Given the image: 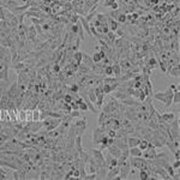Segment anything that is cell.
I'll return each mask as SVG.
<instances>
[{
    "instance_id": "obj_1",
    "label": "cell",
    "mask_w": 180,
    "mask_h": 180,
    "mask_svg": "<svg viewBox=\"0 0 180 180\" xmlns=\"http://www.w3.org/2000/svg\"><path fill=\"white\" fill-rule=\"evenodd\" d=\"M130 168H131V165H130V162L127 161V160H125L124 162L120 165V172H119V177H120V179H126L127 178V175L130 173Z\"/></svg>"
},
{
    "instance_id": "obj_2",
    "label": "cell",
    "mask_w": 180,
    "mask_h": 180,
    "mask_svg": "<svg viewBox=\"0 0 180 180\" xmlns=\"http://www.w3.org/2000/svg\"><path fill=\"white\" fill-rule=\"evenodd\" d=\"M108 152L111 154L113 157H117V159H118L119 156L121 155V150H120V149H119V148L115 145V144L108 145Z\"/></svg>"
},
{
    "instance_id": "obj_3",
    "label": "cell",
    "mask_w": 180,
    "mask_h": 180,
    "mask_svg": "<svg viewBox=\"0 0 180 180\" xmlns=\"http://www.w3.org/2000/svg\"><path fill=\"white\" fill-rule=\"evenodd\" d=\"M82 61H83V64L87 66V67H91V69H94V60H92V58L90 55H88V54H83V56H82Z\"/></svg>"
},
{
    "instance_id": "obj_4",
    "label": "cell",
    "mask_w": 180,
    "mask_h": 180,
    "mask_svg": "<svg viewBox=\"0 0 180 180\" xmlns=\"http://www.w3.org/2000/svg\"><path fill=\"white\" fill-rule=\"evenodd\" d=\"M140 139L139 137H130V138L127 139V145H129V148H132V146H138L139 142H140Z\"/></svg>"
},
{
    "instance_id": "obj_5",
    "label": "cell",
    "mask_w": 180,
    "mask_h": 180,
    "mask_svg": "<svg viewBox=\"0 0 180 180\" xmlns=\"http://www.w3.org/2000/svg\"><path fill=\"white\" fill-rule=\"evenodd\" d=\"M142 154H143V151L139 149L138 146H132V148H130L129 149V155H131V156H142Z\"/></svg>"
},
{
    "instance_id": "obj_6",
    "label": "cell",
    "mask_w": 180,
    "mask_h": 180,
    "mask_svg": "<svg viewBox=\"0 0 180 180\" xmlns=\"http://www.w3.org/2000/svg\"><path fill=\"white\" fill-rule=\"evenodd\" d=\"M169 73V76H174L175 78L179 77V67L178 66H174V67H171V69L167 71Z\"/></svg>"
},
{
    "instance_id": "obj_7",
    "label": "cell",
    "mask_w": 180,
    "mask_h": 180,
    "mask_svg": "<svg viewBox=\"0 0 180 180\" xmlns=\"http://www.w3.org/2000/svg\"><path fill=\"white\" fill-rule=\"evenodd\" d=\"M108 21H109V24H111V27H109L111 31H114V33H115V30H118V27H119L118 22L115 21V19H113V18H109Z\"/></svg>"
},
{
    "instance_id": "obj_8",
    "label": "cell",
    "mask_w": 180,
    "mask_h": 180,
    "mask_svg": "<svg viewBox=\"0 0 180 180\" xmlns=\"http://www.w3.org/2000/svg\"><path fill=\"white\" fill-rule=\"evenodd\" d=\"M148 145H149V140H146V139H140V142H139L138 144V148L142 150V151H144L146 148H148Z\"/></svg>"
},
{
    "instance_id": "obj_9",
    "label": "cell",
    "mask_w": 180,
    "mask_h": 180,
    "mask_svg": "<svg viewBox=\"0 0 180 180\" xmlns=\"http://www.w3.org/2000/svg\"><path fill=\"white\" fill-rule=\"evenodd\" d=\"M112 67H113V73L115 75V77H117V78H120V70H121L120 65H119V64H115V65L112 66Z\"/></svg>"
},
{
    "instance_id": "obj_10",
    "label": "cell",
    "mask_w": 180,
    "mask_h": 180,
    "mask_svg": "<svg viewBox=\"0 0 180 180\" xmlns=\"http://www.w3.org/2000/svg\"><path fill=\"white\" fill-rule=\"evenodd\" d=\"M139 171H140V173H139V178H140V179H142V180L149 179V177H150L149 174H150V173H149L146 169H139Z\"/></svg>"
},
{
    "instance_id": "obj_11",
    "label": "cell",
    "mask_w": 180,
    "mask_h": 180,
    "mask_svg": "<svg viewBox=\"0 0 180 180\" xmlns=\"http://www.w3.org/2000/svg\"><path fill=\"white\" fill-rule=\"evenodd\" d=\"M7 71H8L7 66H5V69L2 70V71H0V79H2L5 82H7Z\"/></svg>"
},
{
    "instance_id": "obj_12",
    "label": "cell",
    "mask_w": 180,
    "mask_h": 180,
    "mask_svg": "<svg viewBox=\"0 0 180 180\" xmlns=\"http://www.w3.org/2000/svg\"><path fill=\"white\" fill-rule=\"evenodd\" d=\"M148 65L150 66V69H156L157 67V60L155 59V58H150L149 59V61H148Z\"/></svg>"
},
{
    "instance_id": "obj_13",
    "label": "cell",
    "mask_w": 180,
    "mask_h": 180,
    "mask_svg": "<svg viewBox=\"0 0 180 180\" xmlns=\"http://www.w3.org/2000/svg\"><path fill=\"white\" fill-rule=\"evenodd\" d=\"M73 56H75V60L77 61V65H79L81 64V61H82V56H83V53H81V52H75V54H73Z\"/></svg>"
},
{
    "instance_id": "obj_14",
    "label": "cell",
    "mask_w": 180,
    "mask_h": 180,
    "mask_svg": "<svg viewBox=\"0 0 180 180\" xmlns=\"http://www.w3.org/2000/svg\"><path fill=\"white\" fill-rule=\"evenodd\" d=\"M120 67H123V69H124V67H126V69H131L132 65L129 60H121V61H120Z\"/></svg>"
},
{
    "instance_id": "obj_15",
    "label": "cell",
    "mask_w": 180,
    "mask_h": 180,
    "mask_svg": "<svg viewBox=\"0 0 180 180\" xmlns=\"http://www.w3.org/2000/svg\"><path fill=\"white\" fill-rule=\"evenodd\" d=\"M96 19L101 22V23H107V16L106 14H102V13H96Z\"/></svg>"
},
{
    "instance_id": "obj_16",
    "label": "cell",
    "mask_w": 180,
    "mask_h": 180,
    "mask_svg": "<svg viewBox=\"0 0 180 180\" xmlns=\"http://www.w3.org/2000/svg\"><path fill=\"white\" fill-rule=\"evenodd\" d=\"M75 125L77 127H87V121H85V119H81V120H77Z\"/></svg>"
},
{
    "instance_id": "obj_17",
    "label": "cell",
    "mask_w": 180,
    "mask_h": 180,
    "mask_svg": "<svg viewBox=\"0 0 180 180\" xmlns=\"http://www.w3.org/2000/svg\"><path fill=\"white\" fill-rule=\"evenodd\" d=\"M179 101H180V97H179V90H178V91H175L173 94V100H172V102L179 104Z\"/></svg>"
},
{
    "instance_id": "obj_18",
    "label": "cell",
    "mask_w": 180,
    "mask_h": 180,
    "mask_svg": "<svg viewBox=\"0 0 180 180\" xmlns=\"http://www.w3.org/2000/svg\"><path fill=\"white\" fill-rule=\"evenodd\" d=\"M81 136H78L76 138V146H77V150H78V152H81V151H83L82 150V144H81Z\"/></svg>"
},
{
    "instance_id": "obj_19",
    "label": "cell",
    "mask_w": 180,
    "mask_h": 180,
    "mask_svg": "<svg viewBox=\"0 0 180 180\" xmlns=\"http://www.w3.org/2000/svg\"><path fill=\"white\" fill-rule=\"evenodd\" d=\"M117 19H118V22H120V23H125V22L127 21V17H126V14H124V13H119Z\"/></svg>"
},
{
    "instance_id": "obj_20",
    "label": "cell",
    "mask_w": 180,
    "mask_h": 180,
    "mask_svg": "<svg viewBox=\"0 0 180 180\" xmlns=\"http://www.w3.org/2000/svg\"><path fill=\"white\" fill-rule=\"evenodd\" d=\"M69 18H70V21L72 22L73 24H76L77 22H78V19H79V16H78V14H72V16H70Z\"/></svg>"
},
{
    "instance_id": "obj_21",
    "label": "cell",
    "mask_w": 180,
    "mask_h": 180,
    "mask_svg": "<svg viewBox=\"0 0 180 180\" xmlns=\"http://www.w3.org/2000/svg\"><path fill=\"white\" fill-rule=\"evenodd\" d=\"M104 73L108 75V76H111L112 73H113V67L112 66H104Z\"/></svg>"
},
{
    "instance_id": "obj_22",
    "label": "cell",
    "mask_w": 180,
    "mask_h": 180,
    "mask_svg": "<svg viewBox=\"0 0 180 180\" xmlns=\"http://www.w3.org/2000/svg\"><path fill=\"white\" fill-rule=\"evenodd\" d=\"M78 106H79V109H82V111H87V109H88V104L85 103V102H82V103H79Z\"/></svg>"
},
{
    "instance_id": "obj_23",
    "label": "cell",
    "mask_w": 180,
    "mask_h": 180,
    "mask_svg": "<svg viewBox=\"0 0 180 180\" xmlns=\"http://www.w3.org/2000/svg\"><path fill=\"white\" fill-rule=\"evenodd\" d=\"M64 101L70 103V102L72 101V96H71V95H64Z\"/></svg>"
},
{
    "instance_id": "obj_24",
    "label": "cell",
    "mask_w": 180,
    "mask_h": 180,
    "mask_svg": "<svg viewBox=\"0 0 180 180\" xmlns=\"http://www.w3.org/2000/svg\"><path fill=\"white\" fill-rule=\"evenodd\" d=\"M70 117H72V118L79 117V112H78V111H72V112H71V115H70Z\"/></svg>"
},
{
    "instance_id": "obj_25",
    "label": "cell",
    "mask_w": 180,
    "mask_h": 180,
    "mask_svg": "<svg viewBox=\"0 0 180 180\" xmlns=\"http://www.w3.org/2000/svg\"><path fill=\"white\" fill-rule=\"evenodd\" d=\"M40 115H41V113H40V112H35V113H34V120H35V121H37V120L40 119Z\"/></svg>"
},
{
    "instance_id": "obj_26",
    "label": "cell",
    "mask_w": 180,
    "mask_h": 180,
    "mask_svg": "<svg viewBox=\"0 0 180 180\" xmlns=\"http://www.w3.org/2000/svg\"><path fill=\"white\" fill-rule=\"evenodd\" d=\"M172 167H173V168H179L180 167V161L179 160H175V162L172 165Z\"/></svg>"
},
{
    "instance_id": "obj_27",
    "label": "cell",
    "mask_w": 180,
    "mask_h": 180,
    "mask_svg": "<svg viewBox=\"0 0 180 180\" xmlns=\"http://www.w3.org/2000/svg\"><path fill=\"white\" fill-rule=\"evenodd\" d=\"M70 90H71V91H78V90H79V88H78V85H77V84H73V85L70 88Z\"/></svg>"
},
{
    "instance_id": "obj_28",
    "label": "cell",
    "mask_w": 180,
    "mask_h": 180,
    "mask_svg": "<svg viewBox=\"0 0 180 180\" xmlns=\"http://www.w3.org/2000/svg\"><path fill=\"white\" fill-rule=\"evenodd\" d=\"M53 71H54V72H59V71H60V65H59V64H55V65H54V69H53Z\"/></svg>"
},
{
    "instance_id": "obj_29",
    "label": "cell",
    "mask_w": 180,
    "mask_h": 180,
    "mask_svg": "<svg viewBox=\"0 0 180 180\" xmlns=\"http://www.w3.org/2000/svg\"><path fill=\"white\" fill-rule=\"evenodd\" d=\"M13 173V178L14 179H19V174H18V171H14V172H12Z\"/></svg>"
},
{
    "instance_id": "obj_30",
    "label": "cell",
    "mask_w": 180,
    "mask_h": 180,
    "mask_svg": "<svg viewBox=\"0 0 180 180\" xmlns=\"http://www.w3.org/2000/svg\"><path fill=\"white\" fill-rule=\"evenodd\" d=\"M111 7L113 8V10H118V4H117V2L114 1V2H113V4L111 5Z\"/></svg>"
},
{
    "instance_id": "obj_31",
    "label": "cell",
    "mask_w": 180,
    "mask_h": 180,
    "mask_svg": "<svg viewBox=\"0 0 180 180\" xmlns=\"http://www.w3.org/2000/svg\"><path fill=\"white\" fill-rule=\"evenodd\" d=\"M4 91H5V88H2V87H0V100H1V96H2V94H4Z\"/></svg>"
},
{
    "instance_id": "obj_32",
    "label": "cell",
    "mask_w": 180,
    "mask_h": 180,
    "mask_svg": "<svg viewBox=\"0 0 180 180\" xmlns=\"http://www.w3.org/2000/svg\"><path fill=\"white\" fill-rule=\"evenodd\" d=\"M22 1H23V2H28V0H22Z\"/></svg>"
}]
</instances>
